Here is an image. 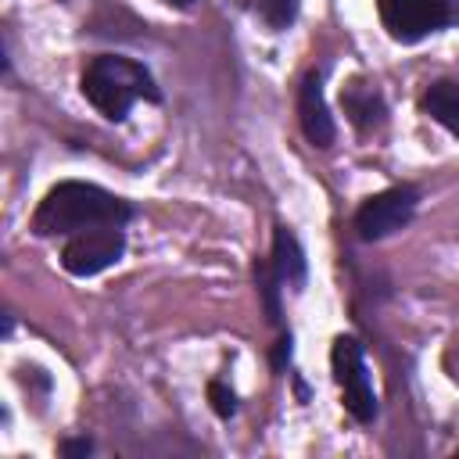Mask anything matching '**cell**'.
<instances>
[{
    "instance_id": "5b68a950",
    "label": "cell",
    "mask_w": 459,
    "mask_h": 459,
    "mask_svg": "<svg viewBox=\"0 0 459 459\" xmlns=\"http://www.w3.org/2000/svg\"><path fill=\"white\" fill-rule=\"evenodd\" d=\"M420 204V190L402 183V186H387L373 197L362 201V208L355 212V230L362 240H384L398 230H405L416 215Z\"/></svg>"
},
{
    "instance_id": "9c48e42d",
    "label": "cell",
    "mask_w": 459,
    "mask_h": 459,
    "mask_svg": "<svg viewBox=\"0 0 459 459\" xmlns=\"http://www.w3.org/2000/svg\"><path fill=\"white\" fill-rule=\"evenodd\" d=\"M341 104H344V115L351 118V126L359 133H373V129H380L387 122V104H384L380 90L362 82V79H351L341 90Z\"/></svg>"
},
{
    "instance_id": "2e32d148",
    "label": "cell",
    "mask_w": 459,
    "mask_h": 459,
    "mask_svg": "<svg viewBox=\"0 0 459 459\" xmlns=\"http://www.w3.org/2000/svg\"><path fill=\"white\" fill-rule=\"evenodd\" d=\"M169 4H172V7H190L194 0H169Z\"/></svg>"
},
{
    "instance_id": "52a82bcc",
    "label": "cell",
    "mask_w": 459,
    "mask_h": 459,
    "mask_svg": "<svg viewBox=\"0 0 459 459\" xmlns=\"http://www.w3.org/2000/svg\"><path fill=\"white\" fill-rule=\"evenodd\" d=\"M298 118H301V129L308 136V143L316 147H330L337 129H333V118L326 111V100H323V75L319 72H308L301 79V90H298Z\"/></svg>"
},
{
    "instance_id": "5bb4252c",
    "label": "cell",
    "mask_w": 459,
    "mask_h": 459,
    "mask_svg": "<svg viewBox=\"0 0 459 459\" xmlns=\"http://www.w3.org/2000/svg\"><path fill=\"white\" fill-rule=\"evenodd\" d=\"M290 362V333H283L280 341H276V351H273V366L276 369H283Z\"/></svg>"
},
{
    "instance_id": "8992f818",
    "label": "cell",
    "mask_w": 459,
    "mask_h": 459,
    "mask_svg": "<svg viewBox=\"0 0 459 459\" xmlns=\"http://www.w3.org/2000/svg\"><path fill=\"white\" fill-rule=\"evenodd\" d=\"M126 255V233L122 226H100L86 233H72V240L61 247V265L72 276H97L111 269Z\"/></svg>"
},
{
    "instance_id": "30bf717a",
    "label": "cell",
    "mask_w": 459,
    "mask_h": 459,
    "mask_svg": "<svg viewBox=\"0 0 459 459\" xmlns=\"http://www.w3.org/2000/svg\"><path fill=\"white\" fill-rule=\"evenodd\" d=\"M420 108H423L437 126H445L452 136H459V82H452V79L430 82L427 93L420 97Z\"/></svg>"
},
{
    "instance_id": "ba28073f",
    "label": "cell",
    "mask_w": 459,
    "mask_h": 459,
    "mask_svg": "<svg viewBox=\"0 0 459 459\" xmlns=\"http://www.w3.org/2000/svg\"><path fill=\"white\" fill-rule=\"evenodd\" d=\"M269 269L276 276V283L287 290H301L305 280H308V262H305V251L298 244V237L287 230V226H276L273 233V255H269Z\"/></svg>"
},
{
    "instance_id": "8fae6325",
    "label": "cell",
    "mask_w": 459,
    "mask_h": 459,
    "mask_svg": "<svg viewBox=\"0 0 459 459\" xmlns=\"http://www.w3.org/2000/svg\"><path fill=\"white\" fill-rule=\"evenodd\" d=\"M258 22H265L273 32H283V29H290L294 25V18H298V7H301V0H240Z\"/></svg>"
},
{
    "instance_id": "7a4b0ae2",
    "label": "cell",
    "mask_w": 459,
    "mask_h": 459,
    "mask_svg": "<svg viewBox=\"0 0 459 459\" xmlns=\"http://www.w3.org/2000/svg\"><path fill=\"white\" fill-rule=\"evenodd\" d=\"M82 97L108 118V122H122L129 115V108L136 100H161L151 72L122 54H100L82 68Z\"/></svg>"
},
{
    "instance_id": "7c38bea8",
    "label": "cell",
    "mask_w": 459,
    "mask_h": 459,
    "mask_svg": "<svg viewBox=\"0 0 459 459\" xmlns=\"http://www.w3.org/2000/svg\"><path fill=\"white\" fill-rule=\"evenodd\" d=\"M255 280H258V290H262V301H265V312H269V319L273 323H280V283H276V276H273V269H269V262H258L255 265Z\"/></svg>"
},
{
    "instance_id": "6da1fadb",
    "label": "cell",
    "mask_w": 459,
    "mask_h": 459,
    "mask_svg": "<svg viewBox=\"0 0 459 459\" xmlns=\"http://www.w3.org/2000/svg\"><path fill=\"white\" fill-rule=\"evenodd\" d=\"M133 219V204L115 197L111 190L82 179H65L47 190V197L32 212V233L36 237H65V233H86L100 226H126Z\"/></svg>"
},
{
    "instance_id": "277c9868",
    "label": "cell",
    "mask_w": 459,
    "mask_h": 459,
    "mask_svg": "<svg viewBox=\"0 0 459 459\" xmlns=\"http://www.w3.org/2000/svg\"><path fill=\"white\" fill-rule=\"evenodd\" d=\"M377 11L387 36L398 43H420L459 22V7L452 0H377Z\"/></svg>"
},
{
    "instance_id": "3957f363",
    "label": "cell",
    "mask_w": 459,
    "mask_h": 459,
    "mask_svg": "<svg viewBox=\"0 0 459 459\" xmlns=\"http://www.w3.org/2000/svg\"><path fill=\"white\" fill-rule=\"evenodd\" d=\"M330 369H333V380L341 387V402L351 412V420L355 423H373L380 402H377V391H373V380H369V369H366V355H362L359 337H351V333L333 337Z\"/></svg>"
},
{
    "instance_id": "9a60e30c",
    "label": "cell",
    "mask_w": 459,
    "mask_h": 459,
    "mask_svg": "<svg viewBox=\"0 0 459 459\" xmlns=\"http://www.w3.org/2000/svg\"><path fill=\"white\" fill-rule=\"evenodd\" d=\"M93 452V441L90 437H75V441H65L61 445V455H90Z\"/></svg>"
},
{
    "instance_id": "4fadbf2b",
    "label": "cell",
    "mask_w": 459,
    "mask_h": 459,
    "mask_svg": "<svg viewBox=\"0 0 459 459\" xmlns=\"http://www.w3.org/2000/svg\"><path fill=\"white\" fill-rule=\"evenodd\" d=\"M208 402H212L215 416H222V420L237 416V394H233L222 380H212V384H208Z\"/></svg>"
}]
</instances>
